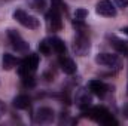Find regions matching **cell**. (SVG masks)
<instances>
[{"instance_id": "cell-18", "label": "cell", "mask_w": 128, "mask_h": 126, "mask_svg": "<svg viewBox=\"0 0 128 126\" xmlns=\"http://www.w3.org/2000/svg\"><path fill=\"white\" fill-rule=\"evenodd\" d=\"M51 9L58 12V13H63L67 10V6L63 0H51Z\"/></svg>"}, {"instance_id": "cell-2", "label": "cell", "mask_w": 128, "mask_h": 126, "mask_svg": "<svg viewBox=\"0 0 128 126\" xmlns=\"http://www.w3.org/2000/svg\"><path fill=\"white\" fill-rule=\"evenodd\" d=\"M14 19H16L22 27H26V28H28V30H36V28H39V25H40V22H39V19H37L36 16L27 13V12L22 10V9H16V10L14 12Z\"/></svg>"}, {"instance_id": "cell-7", "label": "cell", "mask_w": 128, "mask_h": 126, "mask_svg": "<svg viewBox=\"0 0 128 126\" xmlns=\"http://www.w3.org/2000/svg\"><path fill=\"white\" fill-rule=\"evenodd\" d=\"M96 63L101 67H107V68H119L121 65L118 55H113V54H98L96 57Z\"/></svg>"}, {"instance_id": "cell-13", "label": "cell", "mask_w": 128, "mask_h": 126, "mask_svg": "<svg viewBox=\"0 0 128 126\" xmlns=\"http://www.w3.org/2000/svg\"><path fill=\"white\" fill-rule=\"evenodd\" d=\"M60 67L66 74H74L76 73V64L70 58H61L60 60Z\"/></svg>"}, {"instance_id": "cell-1", "label": "cell", "mask_w": 128, "mask_h": 126, "mask_svg": "<svg viewBox=\"0 0 128 126\" xmlns=\"http://www.w3.org/2000/svg\"><path fill=\"white\" fill-rule=\"evenodd\" d=\"M88 116L97 122L100 125H106V126H116L118 125V120L113 117V114H110V111L104 107H92L90 111H88Z\"/></svg>"}, {"instance_id": "cell-8", "label": "cell", "mask_w": 128, "mask_h": 126, "mask_svg": "<svg viewBox=\"0 0 128 126\" xmlns=\"http://www.w3.org/2000/svg\"><path fill=\"white\" fill-rule=\"evenodd\" d=\"M46 25L49 31H60L63 28V21H61V13L55 10H49L46 13Z\"/></svg>"}, {"instance_id": "cell-3", "label": "cell", "mask_w": 128, "mask_h": 126, "mask_svg": "<svg viewBox=\"0 0 128 126\" xmlns=\"http://www.w3.org/2000/svg\"><path fill=\"white\" fill-rule=\"evenodd\" d=\"M37 67H39V55L30 54L21 63V67L18 68V73H20L21 77H24V76H33V73L37 70Z\"/></svg>"}, {"instance_id": "cell-19", "label": "cell", "mask_w": 128, "mask_h": 126, "mask_svg": "<svg viewBox=\"0 0 128 126\" xmlns=\"http://www.w3.org/2000/svg\"><path fill=\"white\" fill-rule=\"evenodd\" d=\"M86 16H88V10H86V9L79 7V9L74 10V19H76V21H84Z\"/></svg>"}, {"instance_id": "cell-23", "label": "cell", "mask_w": 128, "mask_h": 126, "mask_svg": "<svg viewBox=\"0 0 128 126\" xmlns=\"http://www.w3.org/2000/svg\"><path fill=\"white\" fill-rule=\"evenodd\" d=\"M3 113H4V105H3V102L0 101V117L3 116Z\"/></svg>"}, {"instance_id": "cell-6", "label": "cell", "mask_w": 128, "mask_h": 126, "mask_svg": "<svg viewBox=\"0 0 128 126\" xmlns=\"http://www.w3.org/2000/svg\"><path fill=\"white\" fill-rule=\"evenodd\" d=\"M33 120H34V123H37V125L51 123V122L54 120V110L49 108V107H40V108L36 110Z\"/></svg>"}, {"instance_id": "cell-9", "label": "cell", "mask_w": 128, "mask_h": 126, "mask_svg": "<svg viewBox=\"0 0 128 126\" xmlns=\"http://www.w3.org/2000/svg\"><path fill=\"white\" fill-rule=\"evenodd\" d=\"M97 13L101 15V16H106V18H113L116 16V7L113 6V3L110 0H100L97 3L96 7Z\"/></svg>"}, {"instance_id": "cell-24", "label": "cell", "mask_w": 128, "mask_h": 126, "mask_svg": "<svg viewBox=\"0 0 128 126\" xmlns=\"http://www.w3.org/2000/svg\"><path fill=\"white\" fill-rule=\"evenodd\" d=\"M122 31L125 33V34H128V27H125V28H124V30H122Z\"/></svg>"}, {"instance_id": "cell-4", "label": "cell", "mask_w": 128, "mask_h": 126, "mask_svg": "<svg viewBox=\"0 0 128 126\" xmlns=\"http://www.w3.org/2000/svg\"><path fill=\"white\" fill-rule=\"evenodd\" d=\"M8 37H9V40H10V43H12V48H14L16 52H20V54H27V52H28V49H30L28 43L22 39V36L18 31H15V30H8Z\"/></svg>"}, {"instance_id": "cell-14", "label": "cell", "mask_w": 128, "mask_h": 126, "mask_svg": "<svg viewBox=\"0 0 128 126\" xmlns=\"http://www.w3.org/2000/svg\"><path fill=\"white\" fill-rule=\"evenodd\" d=\"M49 42H51L52 51H54L55 54L63 55L64 52H66V45H64V42L60 39V37H51V39H49Z\"/></svg>"}, {"instance_id": "cell-12", "label": "cell", "mask_w": 128, "mask_h": 126, "mask_svg": "<svg viewBox=\"0 0 128 126\" xmlns=\"http://www.w3.org/2000/svg\"><path fill=\"white\" fill-rule=\"evenodd\" d=\"M12 104H14V107L18 108V110H26V108L30 107V98H28L27 95H18V96L14 98Z\"/></svg>"}, {"instance_id": "cell-16", "label": "cell", "mask_w": 128, "mask_h": 126, "mask_svg": "<svg viewBox=\"0 0 128 126\" xmlns=\"http://www.w3.org/2000/svg\"><path fill=\"white\" fill-rule=\"evenodd\" d=\"M2 63H3V68H4V70H12V68L18 64V60H16L14 55H10V54H4Z\"/></svg>"}, {"instance_id": "cell-21", "label": "cell", "mask_w": 128, "mask_h": 126, "mask_svg": "<svg viewBox=\"0 0 128 126\" xmlns=\"http://www.w3.org/2000/svg\"><path fill=\"white\" fill-rule=\"evenodd\" d=\"M115 3H116V6H119V7H127L128 6V0H115Z\"/></svg>"}, {"instance_id": "cell-10", "label": "cell", "mask_w": 128, "mask_h": 126, "mask_svg": "<svg viewBox=\"0 0 128 126\" xmlns=\"http://www.w3.org/2000/svg\"><path fill=\"white\" fill-rule=\"evenodd\" d=\"M91 102H92V96L90 94V91L86 89H79L76 92V104L80 110H86L91 107Z\"/></svg>"}, {"instance_id": "cell-25", "label": "cell", "mask_w": 128, "mask_h": 126, "mask_svg": "<svg viewBox=\"0 0 128 126\" xmlns=\"http://www.w3.org/2000/svg\"><path fill=\"white\" fill-rule=\"evenodd\" d=\"M127 94H128V85H127Z\"/></svg>"}, {"instance_id": "cell-17", "label": "cell", "mask_w": 128, "mask_h": 126, "mask_svg": "<svg viewBox=\"0 0 128 126\" xmlns=\"http://www.w3.org/2000/svg\"><path fill=\"white\" fill-rule=\"evenodd\" d=\"M39 51H40V54L42 55H51V52H52V46H51V42H49V39H45V40H42L40 43H39Z\"/></svg>"}, {"instance_id": "cell-20", "label": "cell", "mask_w": 128, "mask_h": 126, "mask_svg": "<svg viewBox=\"0 0 128 126\" xmlns=\"http://www.w3.org/2000/svg\"><path fill=\"white\" fill-rule=\"evenodd\" d=\"M32 6L36 10H43L46 6V1L45 0H32Z\"/></svg>"}, {"instance_id": "cell-22", "label": "cell", "mask_w": 128, "mask_h": 126, "mask_svg": "<svg viewBox=\"0 0 128 126\" xmlns=\"http://www.w3.org/2000/svg\"><path fill=\"white\" fill-rule=\"evenodd\" d=\"M122 116H124V119H128V102H125L122 107Z\"/></svg>"}, {"instance_id": "cell-5", "label": "cell", "mask_w": 128, "mask_h": 126, "mask_svg": "<svg viewBox=\"0 0 128 126\" xmlns=\"http://www.w3.org/2000/svg\"><path fill=\"white\" fill-rule=\"evenodd\" d=\"M90 49H91V42H90V39L85 36V34H82V33H79V36L74 39V42H73V52L76 54V55H79V57H85L88 52H90Z\"/></svg>"}, {"instance_id": "cell-11", "label": "cell", "mask_w": 128, "mask_h": 126, "mask_svg": "<svg viewBox=\"0 0 128 126\" xmlns=\"http://www.w3.org/2000/svg\"><path fill=\"white\" fill-rule=\"evenodd\" d=\"M88 89H90V92H92L94 95L97 96H104L106 92H107V85L104 83V82H101V80H90V83H88Z\"/></svg>"}, {"instance_id": "cell-15", "label": "cell", "mask_w": 128, "mask_h": 126, "mask_svg": "<svg viewBox=\"0 0 128 126\" xmlns=\"http://www.w3.org/2000/svg\"><path fill=\"white\" fill-rule=\"evenodd\" d=\"M112 46H113L119 54L128 55V45L124 40H121V39H118V37H112Z\"/></svg>"}]
</instances>
